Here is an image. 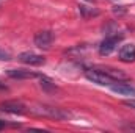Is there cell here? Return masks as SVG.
I'll list each match as a JSON object with an SVG mask.
<instances>
[{"label": "cell", "instance_id": "1", "mask_svg": "<svg viewBox=\"0 0 135 133\" xmlns=\"http://www.w3.org/2000/svg\"><path fill=\"white\" fill-rule=\"evenodd\" d=\"M85 77H86L90 81H93V83H96V85H101V86H110V85L115 81V80L110 78L107 74H104L99 67L85 70Z\"/></svg>", "mask_w": 135, "mask_h": 133}, {"label": "cell", "instance_id": "2", "mask_svg": "<svg viewBox=\"0 0 135 133\" xmlns=\"http://www.w3.org/2000/svg\"><path fill=\"white\" fill-rule=\"evenodd\" d=\"M36 114H42V116H49V117H55V119H68V117H71V114L68 113V111H63L61 108H54V106H46V105H42V106H38V108H35L33 110Z\"/></svg>", "mask_w": 135, "mask_h": 133}, {"label": "cell", "instance_id": "3", "mask_svg": "<svg viewBox=\"0 0 135 133\" xmlns=\"http://www.w3.org/2000/svg\"><path fill=\"white\" fill-rule=\"evenodd\" d=\"M52 42H54V33L50 30H42L35 34V44H36V47H39L42 50L50 49Z\"/></svg>", "mask_w": 135, "mask_h": 133}, {"label": "cell", "instance_id": "4", "mask_svg": "<svg viewBox=\"0 0 135 133\" xmlns=\"http://www.w3.org/2000/svg\"><path fill=\"white\" fill-rule=\"evenodd\" d=\"M121 39H123L121 34L119 36H108V38H105L101 42V45H99V53L101 55H110L118 47V44L121 42Z\"/></svg>", "mask_w": 135, "mask_h": 133}, {"label": "cell", "instance_id": "5", "mask_svg": "<svg viewBox=\"0 0 135 133\" xmlns=\"http://www.w3.org/2000/svg\"><path fill=\"white\" fill-rule=\"evenodd\" d=\"M17 60L24 64H28V66H41L46 63V58L42 55H38L33 52H24L17 57Z\"/></svg>", "mask_w": 135, "mask_h": 133}, {"label": "cell", "instance_id": "6", "mask_svg": "<svg viewBox=\"0 0 135 133\" xmlns=\"http://www.w3.org/2000/svg\"><path fill=\"white\" fill-rule=\"evenodd\" d=\"M113 93L119 94V96H129V97H135V88L129 83H121V81H113L108 86Z\"/></svg>", "mask_w": 135, "mask_h": 133}, {"label": "cell", "instance_id": "7", "mask_svg": "<svg viewBox=\"0 0 135 133\" xmlns=\"http://www.w3.org/2000/svg\"><path fill=\"white\" fill-rule=\"evenodd\" d=\"M24 103L21 102H16V100H9V102H3L0 103V110L5 111V113H11V114H22L25 110H24Z\"/></svg>", "mask_w": 135, "mask_h": 133}, {"label": "cell", "instance_id": "8", "mask_svg": "<svg viewBox=\"0 0 135 133\" xmlns=\"http://www.w3.org/2000/svg\"><path fill=\"white\" fill-rule=\"evenodd\" d=\"M6 75L11 77V78H17V80H24V78H36V77H39L36 72L25 70V69H8V70H6Z\"/></svg>", "mask_w": 135, "mask_h": 133}, {"label": "cell", "instance_id": "9", "mask_svg": "<svg viewBox=\"0 0 135 133\" xmlns=\"http://www.w3.org/2000/svg\"><path fill=\"white\" fill-rule=\"evenodd\" d=\"M119 60L124 63H132L135 61V45L134 44H126L119 49Z\"/></svg>", "mask_w": 135, "mask_h": 133}, {"label": "cell", "instance_id": "10", "mask_svg": "<svg viewBox=\"0 0 135 133\" xmlns=\"http://www.w3.org/2000/svg\"><path fill=\"white\" fill-rule=\"evenodd\" d=\"M104 74H107L110 78H113L115 81H121V80H127V74H124L119 69H113V67H99Z\"/></svg>", "mask_w": 135, "mask_h": 133}, {"label": "cell", "instance_id": "11", "mask_svg": "<svg viewBox=\"0 0 135 133\" xmlns=\"http://www.w3.org/2000/svg\"><path fill=\"white\" fill-rule=\"evenodd\" d=\"M39 81H41V88H42L44 91H47V93L57 91V85H55L50 78H47V77H44V75H39Z\"/></svg>", "mask_w": 135, "mask_h": 133}, {"label": "cell", "instance_id": "12", "mask_svg": "<svg viewBox=\"0 0 135 133\" xmlns=\"http://www.w3.org/2000/svg\"><path fill=\"white\" fill-rule=\"evenodd\" d=\"M80 13L85 16V17H88V16H98L99 14V11L98 9H93V8H88V6H80Z\"/></svg>", "mask_w": 135, "mask_h": 133}, {"label": "cell", "instance_id": "13", "mask_svg": "<svg viewBox=\"0 0 135 133\" xmlns=\"http://www.w3.org/2000/svg\"><path fill=\"white\" fill-rule=\"evenodd\" d=\"M8 60H11V53L0 49V61H8Z\"/></svg>", "mask_w": 135, "mask_h": 133}, {"label": "cell", "instance_id": "14", "mask_svg": "<svg viewBox=\"0 0 135 133\" xmlns=\"http://www.w3.org/2000/svg\"><path fill=\"white\" fill-rule=\"evenodd\" d=\"M126 106H131V108H135V99H131V100H124L123 102Z\"/></svg>", "mask_w": 135, "mask_h": 133}, {"label": "cell", "instance_id": "15", "mask_svg": "<svg viewBox=\"0 0 135 133\" xmlns=\"http://www.w3.org/2000/svg\"><path fill=\"white\" fill-rule=\"evenodd\" d=\"M6 89H8V88H6V86H5V85L0 81V91H6Z\"/></svg>", "mask_w": 135, "mask_h": 133}, {"label": "cell", "instance_id": "16", "mask_svg": "<svg viewBox=\"0 0 135 133\" xmlns=\"http://www.w3.org/2000/svg\"><path fill=\"white\" fill-rule=\"evenodd\" d=\"M3 127H5V122H2V121H0V130H2Z\"/></svg>", "mask_w": 135, "mask_h": 133}, {"label": "cell", "instance_id": "17", "mask_svg": "<svg viewBox=\"0 0 135 133\" xmlns=\"http://www.w3.org/2000/svg\"><path fill=\"white\" fill-rule=\"evenodd\" d=\"M88 2H93V0H88Z\"/></svg>", "mask_w": 135, "mask_h": 133}]
</instances>
